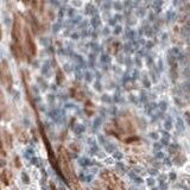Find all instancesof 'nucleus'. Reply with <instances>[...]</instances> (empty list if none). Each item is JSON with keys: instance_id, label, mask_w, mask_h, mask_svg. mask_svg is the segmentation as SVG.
Segmentation results:
<instances>
[{"instance_id": "nucleus-1", "label": "nucleus", "mask_w": 190, "mask_h": 190, "mask_svg": "<svg viewBox=\"0 0 190 190\" xmlns=\"http://www.w3.org/2000/svg\"><path fill=\"white\" fill-rule=\"evenodd\" d=\"M0 82H1L7 89H11L12 76H11V73H10L8 64L6 61L0 62Z\"/></svg>"}, {"instance_id": "nucleus-2", "label": "nucleus", "mask_w": 190, "mask_h": 190, "mask_svg": "<svg viewBox=\"0 0 190 190\" xmlns=\"http://www.w3.org/2000/svg\"><path fill=\"white\" fill-rule=\"evenodd\" d=\"M22 23H20V19L19 17L16 14L14 16V20H13V25H12V39H13V43L14 44H19L20 43V39H22Z\"/></svg>"}, {"instance_id": "nucleus-3", "label": "nucleus", "mask_w": 190, "mask_h": 190, "mask_svg": "<svg viewBox=\"0 0 190 190\" xmlns=\"http://www.w3.org/2000/svg\"><path fill=\"white\" fill-rule=\"evenodd\" d=\"M24 33H25V49H26L27 54L31 56V57H33V56H36V54H37L36 43H35V41H33V38H32L31 33H30L29 29H25V30H24Z\"/></svg>"}, {"instance_id": "nucleus-4", "label": "nucleus", "mask_w": 190, "mask_h": 190, "mask_svg": "<svg viewBox=\"0 0 190 190\" xmlns=\"http://www.w3.org/2000/svg\"><path fill=\"white\" fill-rule=\"evenodd\" d=\"M11 50H12V52H13L14 57L18 59V61L23 59L24 54H23V49H22L20 44H14V43H13V44L11 45Z\"/></svg>"}, {"instance_id": "nucleus-5", "label": "nucleus", "mask_w": 190, "mask_h": 190, "mask_svg": "<svg viewBox=\"0 0 190 190\" xmlns=\"http://www.w3.org/2000/svg\"><path fill=\"white\" fill-rule=\"evenodd\" d=\"M3 138H4V143H5V145H6L7 147L11 148V147H12V136L8 132H4Z\"/></svg>"}, {"instance_id": "nucleus-6", "label": "nucleus", "mask_w": 190, "mask_h": 190, "mask_svg": "<svg viewBox=\"0 0 190 190\" xmlns=\"http://www.w3.org/2000/svg\"><path fill=\"white\" fill-rule=\"evenodd\" d=\"M17 137L18 139L20 140L22 143H26L29 140V137L26 134V132L24 131V129H18V132H17Z\"/></svg>"}, {"instance_id": "nucleus-7", "label": "nucleus", "mask_w": 190, "mask_h": 190, "mask_svg": "<svg viewBox=\"0 0 190 190\" xmlns=\"http://www.w3.org/2000/svg\"><path fill=\"white\" fill-rule=\"evenodd\" d=\"M7 175H8V172H7V171H4V172L0 174V181H1L5 185H7V184H8V177H7Z\"/></svg>"}, {"instance_id": "nucleus-8", "label": "nucleus", "mask_w": 190, "mask_h": 190, "mask_svg": "<svg viewBox=\"0 0 190 190\" xmlns=\"http://www.w3.org/2000/svg\"><path fill=\"white\" fill-rule=\"evenodd\" d=\"M6 156V152H5V150L3 147V144L0 143V157H5Z\"/></svg>"}, {"instance_id": "nucleus-9", "label": "nucleus", "mask_w": 190, "mask_h": 190, "mask_svg": "<svg viewBox=\"0 0 190 190\" xmlns=\"http://www.w3.org/2000/svg\"><path fill=\"white\" fill-rule=\"evenodd\" d=\"M14 161H16V165H17V168H20V163H19V158L17 157V158L14 159Z\"/></svg>"}, {"instance_id": "nucleus-10", "label": "nucleus", "mask_w": 190, "mask_h": 190, "mask_svg": "<svg viewBox=\"0 0 190 190\" xmlns=\"http://www.w3.org/2000/svg\"><path fill=\"white\" fill-rule=\"evenodd\" d=\"M5 165H6V162L4 159H0V166H5Z\"/></svg>"}, {"instance_id": "nucleus-11", "label": "nucleus", "mask_w": 190, "mask_h": 190, "mask_svg": "<svg viewBox=\"0 0 190 190\" xmlns=\"http://www.w3.org/2000/svg\"><path fill=\"white\" fill-rule=\"evenodd\" d=\"M23 177H24V182H26V183H29V179H27V176H26V175H23Z\"/></svg>"}, {"instance_id": "nucleus-12", "label": "nucleus", "mask_w": 190, "mask_h": 190, "mask_svg": "<svg viewBox=\"0 0 190 190\" xmlns=\"http://www.w3.org/2000/svg\"><path fill=\"white\" fill-rule=\"evenodd\" d=\"M1 37H3V31H1V25H0V41H1Z\"/></svg>"}, {"instance_id": "nucleus-13", "label": "nucleus", "mask_w": 190, "mask_h": 190, "mask_svg": "<svg viewBox=\"0 0 190 190\" xmlns=\"http://www.w3.org/2000/svg\"><path fill=\"white\" fill-rule=\"evenodd\" d=\"M50 187H51V190H57V189H56V187H55V185H54L52 183H51V184H50Z\"/></svg>"}]
</instances>
